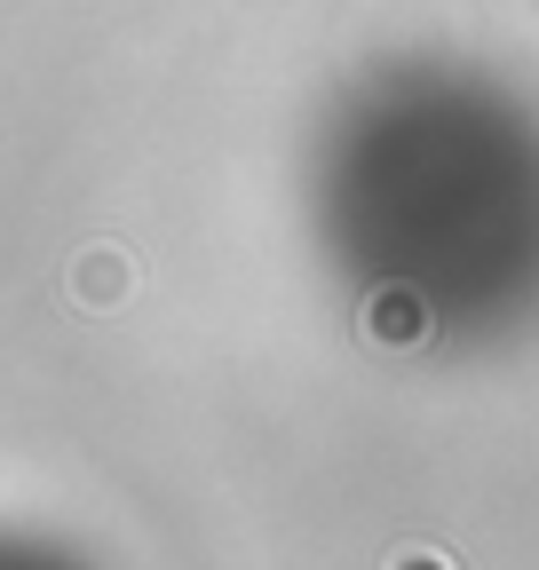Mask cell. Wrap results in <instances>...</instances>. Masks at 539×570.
<instances>
[{"mask_svg":"<svg viewBox=\"0 0 539 570\" xmlns=\"http://www.w3.org/2000/svg\"><path fill=\"white\" fill-rule=\"evenodd\" d=\"M396 570H444V562H429V554H413V562H396Z\"/></svg>","mask_w":539,"mask_h":570,"instance_id":"1","label":"cell"}]
</instances>
